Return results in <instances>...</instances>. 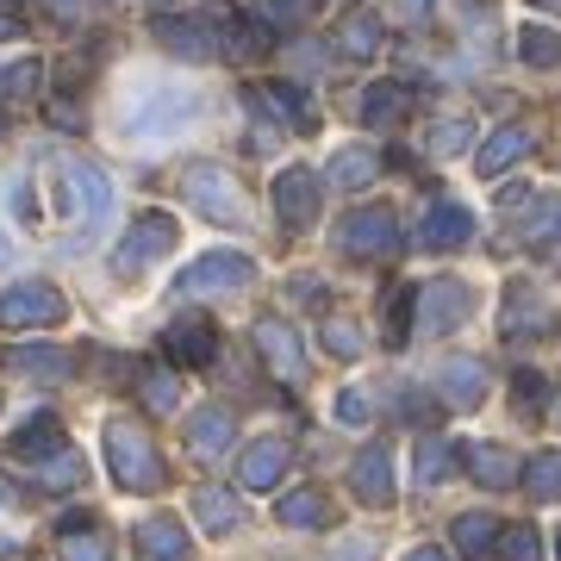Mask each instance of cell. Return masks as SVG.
I'll return each mask as SVG.
<instances>
[{
    "label": "cell",
    "mask_w": 561,
    "mask_h": 561,
    "mask_svg": "<svg viewBox=\"0 0 561 561\" xmlns=\"http://www.w3.org/2000/svg\"><path fill=\"white\" fill-rule=\"evenodd\" d=\"M57 213H62V225L76 231V250H81V238H101L106 219H113V181H106L94 162L62 157L57 162Z\"/></svg>",
    "instance_id": "1"
},
{
    "label": "cell",
    "mask_w": 561,
    "mask_h": 561,
    "mask_svg": "<svg viewBox=\"0 0 561 561\" xmlns=\"http://www.w3.org/2000/svg\"><path fill=\"white\" fill-rule=\"evenodd\" d=\"M106 468H113V481H119L125 493H157L162 486L157 443H150V431L131 424V419H106Z\"/></svg>",
    "instance_id": "2"
},
{
    "label": "cell",
    "mask_w": 561,
    "mask_h": 561,
    "mask_svg": "<svg viewBox=\"0 0 561 561\" xmlns=\"http://www.w3.org/2000/svg\"><path fill=\"white\" fill-rule=\"evenodd\" d=\"M181 194H187L194 213H206L213 225H243L250 219L243 187L231 181V169H219V162H187V169H181Z\"/></svg>",
    "instance_id": "3"
},
{
    "label": "cell",
    "mask_w": 561,
    "mask_h": 561,
    "mask_svg": "<svg viewBox=\"0 0 561 561\" xmlns=\"http://www.w3.org/2000/svg\"><path fill=\"white\" fill-rule=\"evenodd\" d=\"M194 113H201V101H194L187 88H144L138 101L125 106V131L144 138V144H157V138H169V131H181Z\"/></svg>",
    "instance_id": "4"
},
{
    "label": "cell",
    "mask_w": 561,
    "mask_h": 561,
    "mask_svg": "<svg viewBox=\"0 0 561 561\" xmlns=\"http://www.w3.org/2000/svg\"><path fill=\"white\" fill-rule=\"evenodd\" d=\"M256 280V262L250 256H238V250H213V256H201L194 268H181V280H175V294H243Z\"/></svg>",
    "instance_id": "5"
},
{
    "label": "cell",
    "mask_w": 561,
    "mask_h": 561,
    "mask_svg": "<svg viewBox=\"0 0 561 561\" xmlns=\"http://www.w3.org/2000/svg\"><path fill=\"white\" fill-rule=\"evenodd\" d=\"M175 238H181V225L169 219V213H144V219H131V231H125L113 268H119V275H138L144 262L169 256V250H175Z\"/></svg>",
    "instance_id": "6"
},
{
    "label": "cell",
    "mask_w": 561,
    "mask_h": 561,
    "mask_svg": "<svg viewBox=\"0 0 561 561\" xmlns=\"http://www.w3.org/2000/svg\"><path fill=\"white\" fill-rule=\"evenodd\" d=\"M337 243L350 256H387V250H400V219H393L387 206H362V213L343 219Z\"/></svg>",
    "instance_id": "7"
},
{
    "label": "cell",
    "mask_w": 561,
    "mask_h": 561,
    "mask_svg": "<svg viewBox=\"0 0 561 561\" xmlns=\"http://www.w3.org/2000/svg\"><path fill=\"white\" fill-rule=\"evenodd\" d=\"M62 319V294L50 280H20L7 300H0V324L7 331H25V324H57Z\"/></svg>",
    "instance_id": "8"
},
{
    "label": "cell",
    "mask_w": 561,
    "mask_h": 561,
    "mask_svg": "<svg viewBox=\"0 0 561 561\" xmlns=\"http://www.w3.org/2000/svg\"><path fill=\"white\" fill-rule=\"evenodd\" d=\"M275 213L287 231H306L319 219V175L312 169H280L275 175Z\"/></svg>",
    "instance_id": "9"
},
{
    "label": "cell",
    "mask_w": 561,
    "mask_h": 561,
    "mask_svg": "<svg viewBox=\"0 0 561 561\" xmlns=\"http://www.w3.org/2000/svg\"><path fill=\"white\" fill-rule=\"evenodd\" d=\"M474 319V287L468 280H431L419 294V324L424 331H449V324Z\"/></svg>",
    "instance_id": "10"
},
{
    "label": "cell",
    "mask_w": 561,
    "mask_h": 561,
    "mask_svg": "<svg viewBox=\"0 0 561 561\" xmlns=\"http://www.w3.org/2000/svg\"><path fill=\"white\" fill-rule=\"evenodd\" d=\"M419 250H461V243L474 238V213L461 201H431V213L419 219Z\"/></svg>",
    "instance_id": "11"
},
{
    "label": "cell",
    "mask_w": 561,
    "mask_h": 561,
    "mask_svg": "<svg viewBox=\"0 0 561 561\" xmlns=\"http://www.w3.org/2000/svg\"><path fill=\"white\" fill-rule=\"evenodd\" d=\"M256 356L275 368L280 381H300L306 375V350H300V337H294V324L287 319H262L256 324Z\"/></svg>",
    "instance_id": "12"
},
{
    "label": "cell",
    "mask_w": 561,
    "mask_h": 561,
    "mask_svg": "<svg viewBox=\"0 0 561 561\" xmlns=\"http://www.w3.org/2000/svg\"><path fill=\"white\" fill-rule=\"evenodd\" d=\"M437 387H443V405H461V412H474L486 400V362L481 356H449L437 368Z\"/></svg>",
    "instance_id": "13"
},
{
    "label": "cell",
    "mask_w": 561,
    "mask_h": 561,
    "mask_svg": "<svg viewBox=\"0 0 561 561\" xmlns=\"http://www.w3.org/2000/svg\"><path fill=\"white\" fill-rule=\"evenodd\" d=\"M162 343H169V356L175 362H213L219 356V331H213V319H201V312H187V319H175L169 331H162Z\"/></svg>",
    "instance_id": "14"
},
{
    "label": "cell",
    "mask_w": 561,
    "mask_h": 561,
    "mask_svg": "<svg viewBox=\"0 0 561 561\" xmlns=\"http://www.w3.org/2000/svg\"><path fill=\"white\" fill-rule=\"evenodd\" d=\"M287 456H294V449H287L280 437L250 443V449H243V461H238V481L250 486V493H268V486H275L280 474H287Z\"/></svg>",
    "instance_id": "15"
},
{
    "label": "cell",
    "mask_w": 561,
    "mask_h": 561,
    "mask_svg": "<svg viewBox=\"0 0 561 561\" xmlns=\"http://www.w3.org/2000/svg\"><path fill=\"white\" fill-rule=\"evenodd\" d=\"M350 481H356V493L368 505H387L393 500V449L387 443H368L356 456V468H350Z\"/></svg>",
    "instance_id": "16"
},
{
    "label": "cell",
    "mask_w": 561,
    "mask_h": 561,
    "mask_svg": "<svg viewBox=\"0 0 561 561\" xmlns=\"http://www.w3.org/2000/svg\"><path fill=\"white\" fill-rule=\"evenodd\" d=\"M157 38L169 44V50H181V57H213L219 50V32L201 20H175V13H162L157 20Z\"/></svg>",
    "instance_id": "17"
},
{
    "label": "cell",
    "mask_w": 561,
    "mask_h": 561,
    "mask_svg": "<svg viewBox=\"0 0 561 561\" xmlns=\"http://www.w3.org/2000/svg\"><path fill=\"white\" fill-rule=\"evenodd\" d=\"M138 549L150 561H187L194 549H187V530H181V518H144L138 524Z\"/></svg>",
    "instance_id": "18"
},
{
    "label": "cell",
    "mask_w": 561,
    "mask_h": 561,
    "mask_svg": "<svg viewBox=\"0 0 561 561\" xmlns=\"http://www.w3.org/2000/svg\"><path fill=\"white\" fill-rule=\"evenodd\" d=\"M231 431H238V419L225 405H206L201 419L187 424V443H194V456H225L231 449Z\"/></svg>",
    "instance_id": "19"
},
{
    "label": "cell",
    "mask_w": 561,
    "mask_h": 561,
    "mask_svg": "<svg viewBox=\"0 0 561 561\" xmlns=\"http://www.w3.org/2000/svg\"><path fill=\"white\" fill-rule=\"evenodd\" d=\"M461 461L474 468L481 486H512V474H518V461L505 456L500 443H461Z\"/></svg>",
    "instance_id": "20"
},
{
    "label": "cell",
    "mask_w": 561,
    "mask_h": 561,
    "mask_svg": "<svg viewBox=\"0 0 561 561\" xmlns=\"http://www.w3.org/2000/svg\"><path fill=\"white\" fill-rule=\"evenodd\" d=\"M405 106H412V94H405L400 81H375V88H362L356 113H362V125H393Z\"/></svg>",
    "instance_id": "21"
},
{
    "label": "cell",
    "mask_w": 561,
    "mask_h": 561,
    "mask_svg": "<svg viewBox=\"0 0 561 561\" xmlns=\"http://www.w3.org/2000/svg\"><path fill=\"white\" fill-rule=\"evenodd\" d=\"M530 125H500V131H493V144H486L481 150V175H500L505 162H524L530 157Z\"/></svg>",
    "instance_id": "22"
},
{
    "label": "cell",
    "mask_w": 561,
    "mask_h": 561,
    "mask_svg": "<svg viewBox=\"0 0 561 561\" xmlns=\"http://www.w3.org/2000/svg\"><path fill=\"white\" fill-rule=\"evenodd\" d=\"M62 561H113L106 530H94V518H69L62 524Z\"/></svg>",
    "instance_id": "23"
},
{
    "label": "cell",
    "mask_w": 561,
    "mask_h": 561,
    "mask_svg": "<svg viewBox=\"0 0 561 561\" xmlns=\"http://www.w3.org/2000/svg\"><path fill=\"white\" fill-rule=\"evenodd\" d=\"M13 456H62V424L50 419V412H38V419H25L20 431H13Z\"/></svg>",
    "instance_id": "24"
},
{
    "label": "cell",
    "mask_w": 561,
    "mask_h": 561,
    "mask_svg": "<svg viewBox=\"0 0 561 561\" xmlns=\"http://www.w3.org/2000/svg\"><path fill=\"white\" fill-rule=\"evenodd\" d=\"M194 518H201L213 537H225V530L243 524V512H238V500H231L225 486H201V493H194Z\"/></svg>",
    "instance_id": "25"
},
{
    "label": "cell",
    "mask_w": 561,
    "mask_h": 561,
    "mask_svg": "<svg viewBox=\"0 0 561 561\" xmlns=\"http://www.w3.org/2000/svg\"><path fill=\"white\" fill-rule=\"evenodd\" d=\"M280 524H294V530H319V524H331V500H324L319 486H300V493L280 500Z\"/></svg>",
    "instance_id": "26"
},
{
    "label": "cell",
    "mask_w": 561,
    "mask_h": 561,
    "mask_svg": "<svg viewBox=\"0 0 561 561\" xmlns=\"http://www.w3.org/2000/svg\"><path fill=\"white\" fill-rule=\"evenodd\" d=\"M7 362H13L20 375H69V368H76V356H69V350H44V343H13V350H7Z\"/></svg>",
    "instance_id": "27"
},
{
    "label": "cell",
    "mask_w": 561,
    "mask_h": 561,
    "mask_svg": "<svg viewBox=\"0 0 561 561\" xmlns=\"http://www.w3.org/2000/svg\"><path fill=\"white\" fill-rule=\"evenodd\" d=\"M500 537H505L500 518H486V512H468V518H456V549H461L468 561H481Z\"/></svg>",
    "instance_id": "28"
},
{
    "label": "cell",
    "mask_w": 561,
    "mask_h": 561,
    "mask_svg": "<svg viewBox=\"0 0 561 561\" xmlns=\"http://www.w3.org/2000/svg\"><path fill=\"white\" fill-rule=\"evenodd\" d=\"M337 50L343 57H375V50H381V20H375V13H350V20L337 25Z\"/></svg>",
    "instance_id": "29"
},
{
    "label": "cell",
    "mask_w": 561,
    "mask_h": 561,
    "mask_svg": "<svg viewBox=\"0 0 561 561\" xmlns=\"http://www.w3.org/2000/svg\"><path fill=\"white\" fill-rule=\"evenodd\" d=\"M524 493L530 500H561V449H542V456L524 461Z\"/></svg>",
    "instance_id": "30"
},
{
    "label": "cell",
    "mask_w": 561,
    "mask_h": 561,
    "mask_svg": "<svg viewBox=\"0 0 561 561\" xmlns=\"http://www.w3.org/2000/svg\"><path fill=\"white\" fill-rule=\"evenodd\" d=\"M262 106H268V113H280V119L294 125V131H312V125H319V113H312V106L300 101V88H287V81L262 88Z\"/></svg>",
    "instance_id": "31"
},
{
    "label": "cell",
    "mask_w": 561,
    "mask_h": 561,
    "mask_svg": "<svg viewBox=\"0 0 561 561\" xmlns=\"http://www.w3.org/2000/svg\"><path fill=\"white\" fill-rule=\"evenodd\" d=\"M518 57L530 62V69H556L561 62V32H549V25H518Z\"/></svg>",
    "instance_id": "32"
},
{
    "label": "cell",
    "mask_w": 561,
    "mask_h": 561,
    "mask_svg": "<svg viewBox=\"0 0 561 561\" xmlns=\"http://www.w3.org/2000/svg\"><path fill=\"white\" fill-rule=\"evenodd\" d=\"M542 319H549V312H542V300L530 287H512V294H505V337H530Z\"/></svg>",
    "instance_id": "33"
},
{
    "label": "cell",
    "mask_w": 561,
    "mask_h": 561,
    "mask_svg": "<svg viewBox=\"0 0 561 561\" xmlns=\"http://www.w3.org/2000/svg\"><path fill=\"white\" fill-rule=\"evenodd\" d=\"M375 175H381V157H375V150H337V157H331V181H337V187H368Z\"/></svg>",
    "instance_id": "34"
},
{
    "label": "cell",
    "mask_w": 561,
    "mask_h": 561,
    "mask_svg": "<svg viewBox=\"0 0 561 561\" xmlns=\"http://www.w3.org/2000/svg\"><path fill=\"white\" fill-rule=\"evenodd\" d=\"M461 144H474V119H468V113H449V119H437V125H431V138H424V150H431V157H456Z\"/></svg>",
    "instance_id": "35"
},
{
    "label": "cell",
    "mask_w": 561,
    "mask_h": 561,
    "mask_svg": "<svg viewBox=\"0 0 561 561\" xmlns=\"http://www.w3.org/2000/svg\"><path fill=\"white\" fill-rule=\"evenodd\" d=\"M144 405H150V412H175L181 405V381L169 368H150V375H144Z\"/></svg>",
    "instance_id": "36"
},
{
    "label": "cell",
    "mask_w": 561,
    "mask_h": 561,
    "mask_svg": "<svg viewBox=\"0 0 561 561\" xmlns=\"http://www.w3.org/2000/svg\"><path fill=\"white\" fill-rule=\"evenodd\" d=\"M449 461H461V449H449V443H424L419 449V486H437Z\"/></svg>",
    "instance_id": "37"
},
{
    "label": "cell",
    "mask_w": 561,
    "mask_h": 561,
    "mask_svg": "<svg viewBox=\"0 0 561 561\" xmlns=\"http://www.w3.org/2000/svg\"><path fill=\"white\" fill-rule=\"evenodd\" d=\"M549 238H561V201H549V206L537 213V219L524 225V250H542Z\"/></svg>",
    "instance_id": "38"
},
{
    "label": "cell",
    "mask_w": 561,
    "mask_h": 561,
    "mask_svg": "<svg viewBox=\"0 0 561 561\" xmlns=\"http://www.w3.org/2000/svg\"><path fill=\"white\" fill-rule=\"evenodd\" d=\"M324 350H331V356H343V362H350V356H356V350H362V331H356V324H350V319H324Z\"/></svg>",
    "instance_id": "39"
},
{
    "label": "cell",
    "mask_w": 561,
    "mask_h": 561,
    "mask_svg": "<svg viewBox=\"0 0 561 561\" xmlns=\"http://www.w3.org/2000/svg\"><path fill=\"white\" fill-rule=\"evenodd\" d=\"M38 81H44V69L38 62H13V69H0V94H38Z\"/></svg>",
    "instance_id": "40"
},
{
    "label": "cell",
    "mask_w": 561,
    "mask_h": 561,
    "mask_svg": "<svg viewBox=\"0 0 561 561\" xmlns=\"http://www.w3.org/2000/svg\"><path fill=\"white\" fill-rule=\"evenodd\" d=\"M500 549H505V561H542L537 530H530V524H512V530L500 537Z\"/></svg>",
    "instance_id": "41"
},
{
    "label": "cell",
    "mask_w": 561,
    "mask_h": 561,
    "mask_svg": "<svg viewBox=\"0 0 561 561\" xmlns=\"http://www.w3.org/2000/svg\"><path fill=\"white\" fill-rule=\"evenodd\" d=\"M375 419V400L362 393V387H343L337 393V424H368Z\"/></svg>",
    "instance_id": "42"
},
{
    "label": "cell",
    "mask_w": 561,
    "mask_h": 561,
    "mask_svg": "<svg viewBox=\"0 0 561 561\" xmlns=\"http://www.w3.org/2000/svg\"><path fill=\"white\" fill-rule=\"evenodd\" d=\"M412 312H419V294H412V287H400V300H393V319H387V337H393V343H405V319H412Z\"/></svg>",
    "instance_id": "43"
},
{
    "label": "cell",
    "mask_w": 561,
    "mask_h": 561,
    "mask_svg": "<svg viewBox=\"0 0 561 561\" xmlns=\"http://www.w3.org/2000/svg\"><path fill=\"white\" fill-rule=\"evenodd\" d=\"M44 481H50V486H76L81 481V456H69V449H62V456H50Z\"/></svg>",
    "instance_id": "44"
},
{
    "label": "cell",
    "mask_w": 561,
    "mask_h": 561,
    "mask_svg": "<svg viewBox=\"0 0 561 561\" xmlns=\"http://www.w3.org/2000/svg\"><path fill=\"white\" fill-rule=\"evenodd\" d=\"M262 13H268V32H275V25H294L306 13V0H262Z\"/></svg>",
    "instance_id": "45"
},
{
    "label": "cell",
    "mask_w": 561,
    "mask_h": 561,
    "mask_svg": "<svg viewBox=\"0 0 561 561\" xmlns=\"http://www.w3.org/2000/svg\"><path fill=\"white\" fill-rule=\"evenodd\" d=\"M294 300L319 306V300H324V280H319V275H294Z\"/></svg>",
    "instance_id": "46"
},
{
    "label": "cell",
    "mask_w": 561,
    "mask_h": 561,
    "mask_svg": "<svg viewBox=\"0 0 561 561\" xmlns=\"http://www.w3.org/2000/svg\"><path fill=\"white\" fill-rule=\"evenodd\" d=\"M400 20H431V0H393Z\"/></svg>",
    "instance_id": "47"
},
{
    "label": "cell",
    "mask_w": 561,
    "mask_h": 561,
    "mask_svg": "<svg viewBox=\"0 0 561 561\" xmlns=\"http://www.w3.org/2000/svg\"><path fill=\"white\" fill-rule=\"evenodd\" d=\"M500 206H505V213H512V206H530V187H524V181H512V187L500 194Z\"/></svg>",
    "instance_id": "48"
},
{
    "label": "cell",
    "mask_w": 561,
    "mask_h": 561,
    "mask_svg": "<svg viewBox=\"0 0 561 561\" xmlns=\"http://www.w3.org/2000/svg\"><path fill=\"white\" fill-rule=\"evenodd\" d=\"M50 119H57V125H69V131H76V125H81V113H76V106H62V101H57V106H50Z\"/></svg>",
    "instance_id": "49"
},
{
    "label": "cell",
    "mask_w": 561,
    "mask_h": 561,
    "mask_svg": "<svg viewBox=\"0 0 561 561\" xmlns=\"http://www.w3.org/2000/svg\"><path fill=\"white\" fill-rule=\"evenodd\" d=\"M337 561H375V549L368 542H350V549H337Z\"/></svg>",
    "instance_id": "50"
},
{
    "label": "cell",
    "mask_w": 561,
    "mask_h": 561,
    "mask_svg": "<svg viewBox=\"0 0 561 561\" xmlns=\"http://www.w3.org/2000/svg\"><path fill=\"white\" fill-rule=\"evenodd\" d=\"M50 13H57V20H76V13H81V0H50Z\"/></svg>",
    "instance_id": "51"
},
{
    "label": "cell",
    "mask_w": 561,
    "mask_h": 561,
    "mask_svg": "<svg viewBox=\"0 0 561 561\" xmlns=\"http://www.w3.org/2000/svg\"><path fill=\"white\" fill-rule=\"evenodd\" d=\"M405 561H449V556H443V549H412Z\"/></svg>",
    "instance_id": "52"
},
{
    "label": "cell",
    "mask_w": 561,
    "mask_h": 561,
    "mask_svg": "<svg viewBox=\"0 0 561 561\" xmlns=\"http://www.w3.org/2000/svg\"><path fill=\"white\" fill-rule=\"evenodd\" d=\"M13 32H20V20H7V13H0V38H13Z\"/></svg>",
    "instance_id": "53"
},
{
    "label": "cell",
    "mask_w": 561,
    "mask_h": 561,
    "mask_svg": "<svg viewBox=\"0 0 561 561\" xmlns=\"http://www.w3.org/2000/svg\"><path fill=\"white\" fill-rule=\"evenodd\" d=\"M7 262H13V243H7V231H0V268H7Z\"/></svg>",
    "instance_id": "54"
},
{
    "label": "cell",
    "mask_w": 561,
    "mask_h": 561,
    "mask_svg": "<svg viewBox=\"0 0 561 561\" xmlns=\"http://www.w3.org/2000/svg\"><path fill=\"white\" fill-rule=\"evenodd\" d=\"M556 419H561V387H556Z\"/></svg>",
    "instance_id": "55"
},
{
    "label": "cell",
    "mask_w": 561,
    "mask_h": 561,
    "mask_svg": "<svg viewBox=\"0 0 561 561\" xmlns=\"http://www.w3.org/2000/svg\"><path fill=\"white\" fill-rule=\"evenodd\" d=\"M0 7H20V0H0Z\"/></svg>",
    "instance_id": "56"
},
{
    "label": "cell",
    "mask_w": 561,
    "mask_h": 561,
    "mask_svg": "<svg viewBox=\"0 0 561 561\" xmlns=\"http://www.w3.org/2000/svg\"><path fill=\"white\" fill-rule=\"evenodd\" d=\"M542 7H561V0H542Z\"/></svg>",
    "instance_id": "57"
},
{
    "label": "cell",
    "mask_w": 561,
    "mask_h": 561,
    "mask_svg": "<svg viewBox=\"0 0 561 561\" xmlns=\"http://www.w3.org/2000/svg\"><path fill=\"white\" fill-rule=\"evenodd\" d=\"M0 138H7V119H0Z\"/></svg>",
    "instance_id": "58"
},
{
    "label": "cell",
    "mask_w": 561,
    "mask_h": 561,
    "mask_svg": "<svg viewBox=\"0 0 561 561\" xmlns=\"http://www.w3.org/2000/svg\"><path fill=\"white\" fill-rule=\"evenodd\" d=\"M556 556H561V537H556Z\"/></svg>",
    "instance_id": "59"
}]
</instances>
